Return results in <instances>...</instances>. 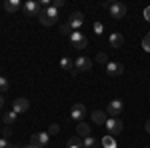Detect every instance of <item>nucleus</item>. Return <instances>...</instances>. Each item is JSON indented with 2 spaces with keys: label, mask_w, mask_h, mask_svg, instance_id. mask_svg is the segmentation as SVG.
Segmentation results:
<instances>
[{
  "label": "nucleus",
  "mask_w": 150,
  "mask_h": 148,
  "mask_svg": "<svg viewBox=\"0 0 150 148\" xmlns=\"http://www.w3.org/2000/svg\"><path fill=\"white\" fill-rule=\"evenodd\" d=\"M142 148H150V146H142Z\"/></svg>",
  "instance_id": "obj_35"
},
{
  "label": "nucleus",
  "mask_w": 150,
  "mask_h": 148,
  "mask_svg": "<svg viewBox=\"0 0 150 148\" xmlns=\"http://www.w3.org/2000/svg\"><path fill=\"white\" fill-rule=\"evenodd\" d=\"M22 148H40V146H36V144H26V146H22Z\"/></svg>",
  "instance_id": "obj_34"
},
{
  "label": "nucleus",
  "mask_w": 150,
  "mask_h": 148,
  "mask_svg": "<svg viewBox=\"0 0 150 148\" xmlns=\"http://www.w3.org/2000/svg\"><path fill=\"white\" fill-rule=\"evenodd\" d=\"M92 120L96 122V124H106L108 116H106V112H102V110H94L92 112Z\"/></svg>",
  "instance_id": "obj_17"
},
{
  "label": "nucleus",
  "mask_w": 150,
  "mask_h": 148,
  "mask_svg": "<svg viewBox=\"0 0 150 148\" xmlns=\"http://www.w3.org/2000/svg\"><path fill=\"white\" fill-rule=\"evenodd\" d=\"M6 90H8V80L4 78V76H0V94L6 92Z\"/></svg>",
  "instance_id": "obj_26"
},
{
  "label": "nucleus",
  "mask_w": 150,
  "mask_h": 148,
  "mask_svg": "<svg viewBox=\"0 0 150 148\" xmlns=\"http://www.w3.org/2000/svg\"><path fill=\"white\" fill-rule=\"evenodd\" d=\"M4 104H6V98L0 94V112H2V108H4Z\"/></svg>",
  "instance_id": "obj_31"
},
{
  "label": "nucleus",
  "mask_w": 150,
  "mask_h": 148,
  "mask_svg": "<svg viewBox=\"0 0 150 148\" xmlns=\"http://www.w3.org/2000/svg\"><path fill=\"white\" fill-rule=\"evenodd\" d=\"M46 132L50 134V136H56L58 132H60V126H58V124H50V126H48V130H46Z\"/></svg>",
  "instance_id": "obj_23"
},
{
  "label": "nucleus",
  "mask_w": 150,
  "mask_h": 148,
  "mask_svg": "<svg viewBox=\"0 0 150 148\" xmlns=\"http://www.w3.org/2000/svg\"><path fill=\"white\" fill-rule=\"evenodd\" d=\"M144 18L150 22V6H148V8H144Z\"/></svg>",
  "instance_id": "obj_32"
},
{
  "label": "nucleus",
  "mask_w": 150,
  "mask_h": 148,
  "mask_svg": "<svg viewBox=\"0 0 150 148\" xmlns=\"http://www.w3.org/2000/svg\"><path fill=\"white\" fill-rule=\"evenodd\" d=\"M76 132L80 138H86V136H92V128L86 124V122H78L76 124Z\"/></svg>",
  "instance_id": "obj_13"
},
{
  "label": "nucleus",
  "mask_w": 150,
  "mask_h": 148,
  "mask_svg": "<svg viewBox=\"0 0 150 148\" xmlns=\"http://www.w3.org/2000/svg\"><path fill=\"white\" fill-rule=\"evenodd\" d=\"M92 30H94V34H98V36H100V34H102V32H104V24H102V22H98V20H96V22L92 24Z\"/></svg>",
  "instance_id": "obj_22"
},
{
  "label": "nucleus",
  "mask_w": 150,
  "mask_h": 148,
  "mask_svg": "<svg viewBox=\"0 0 150 148\" xmlns=\"http://www.w3.org/2000/svg\"><path fill=\"white\" fill-rule=\"evenodd\" d=\"M24 12L28 14V16H38V12H40V4L38 2H32V0H28V2H24Z\"/></svg>",
  "instance_id": "obj_12"
},
{
  "label": "nucleus",
  "mask_w": 150,
  "mask_h": 148,
  "mask_svg": "<svg viewBox=\"0 0 150 148\" xmlns=\"http://www.w3.org/2000/svg\"><path fill=\"white\" fill-rule=\"evenodd\" d=\"M60 32H62L64 36H70V26L68 24H62V26H60Z\"/></svg>",
  "instance_id": "obj_27"
},
{
  "label": "nucleus",
  "mask_w": 150,
  "mask_h": 148,
  "mask_svg": "<svg viewBox=\"0 0 150 148\" xmlns=\"http://www.w3.org/2000/svg\"><path fill=\"white\" fill-rule=\"evenodd\" d=\"M10 134H12V130L8 128V126H6V128H2V138H8Z\"/></svg>",
  "instance_id": "obj_30"
},
{
  "label": "nucleus",
  "mask_w": 150,
  "mask_h": 148,
  "mask_svg": "<svg viewBox=\"0 0 150 148\" xmlns=\"http://www.w3.org/2000/svg\"><path fill=\"white\" fill-rule=\"evenodd\" d=\"M60 66H62L64 70H68V72H70V70H74V62H72L68 56H62V58H60Z\"/></svg>",
  "instance_id": "obj_21"
},
{
  "label": "nucleus",
  "mask_w": 150,
  "mask_h": 148,
  "mask_svg": "<svg viewBox=\"0 0 150 148\" xmlns=\"http://www.w3.org/2000/svg\"><path fill=\"white\" fill-rule=\"evenodd\" d=\"M142 48H144L146 52H150V32L144 36V38H142Z\"/></svg>",
  "instance_id": "obj_24"
},
{
  "label": "nucleus",
  "mask_w": 150,
  "mask_h": 148,
  "mask_svg": "<svg viewBox=\"0 0 150 148\" xmlns=\"http://www.w3.org/2000/svg\"><path fill=\"white\" fill-rule=\"evenodd\" d=\"M74 68L78 70V72H86V70L92 68V60L86 56H78L76 60H74Z\"/></svg>",
  "instance_id": "obj_10"
},
{
  "label": "nucleus",
  "mask_w": 150,
  "mask_h": 148,
  "mask_svg": "<svg viewBox=\"0 0 150 148\" xmlns=\"http://www.w3.org/2000/svg\"><path fill=\"white\" fill-rule=\"evenodd\" d=\"M96 62H100V64H108V56H106L104 52H98V54H96Z\"/></svg>",
  "instance_id": "obj_25"
},
{
  "label": "nucleus",
  "mask_w": 150,
  "mask_h": 148,
  "mask_svg": "<svg viewBox=\"0 0 150 148\" xmlns=\"http://www.w3.org/2000/svg\"><path fill=\"white\" fill-rule=\"evenodd\" d=\"M122 108H124V102L120 98H114V100H110L108 106H106V114L110 118H118V114L122 112Z\"/></svg>",
  "instance_id": "obj_4"
},
{
  "label": "nucleus",
  "mask_w": 150,
  "mask_h": 148,
  "mask_svg": "<svg viewBox=\"0 0 150 148\" xmlns=\"http://www.w3.org/2000/svg\"><path fill=\"white\" fill-rule=\"evenodd\" d=\"M102 6L110 12L112 18H124V14H126V6L122 2H104Z\"/></svg>",
  "instance_id": "obj_2"
},
{
  "label": "nucleus",
  "mask_w": 150,
  "mask_h": 148,
  "mask_svg": "<svg viewBox=\"0 0 150 148\" xmlns=\"http://www.w3.org/2000/svg\"><path fill=\"white\" fill-rule=\"evenodd\" d=\"M122 72H124V66L120 62H108L106 64V76L108 78H118Z\"/></svg>",
  "instance_id": "obj_7"
},
{
  "label": "nucleus",
  "mask_w": 150,
  "mask_h": 148,
  "mask_svg": "<svg viewBox=\"0 0 150 148\" xmlns=\"http://www.w3.org/2000/svg\"><path fill=\"white\" fill-rule=\"evenodd\" d=\"M100 144H102V148H116V140L114 136H104L100 140Z\"/></svg>",
  "instance_id": "obj_19"
},
{
  "label": "nucleus",
  "mask_w": 150,
  "mask_h": 148,
  "mask_svg": "<svg viewBox=\"0 0 150 148\" xmlns=\"http://www.w3.org/2000/svg\"><path fill=\"white\" fill-rule=\"evenodd\" d=\"M48 142H50V134L48 132H36V134H32V138H30V144H36V146H46Z\"/></svg>",
  "instance_id": "obj_9"
},
{
  "label": "nucleus",
  "mask_w": 150,
  "mask_h": 148,
  "mask_svg": "<svg viewBox=\"0 0 150 148\" xmlns=\"http://www.w3.org/2000/svg\"><path fill=\"white\" fill-rule=\"evenodd\" d=\"M104 126H106V130L110 132V136H116V134L122 132V120H118V118H108Z\"/></svg>",
  "instance_id": "obj_8"
},
{
  "label": "nucleus",
  "mask_w": 150,
  "mask_h": 148,
  "mask_svg": "<svg viewBox=\"0 0 150 148\" xmlns=\"http://www.w3.org/2000/svg\"><path fill=\"white\" fill-rule=\"evenodd\" d=\"M66 148H82V138L80 136H72L66 142Z\"/></svg>",
  "instance_id": "obj_20"
},
{
  "label": "nucleus",
  "mask_w": 150,
  "mask_h": 148,
  "mask_svg": "<svg viewBox=\"0 0 150 148\" xmlns=\"http://www.w3.org/2000/svg\"><path fill=\"white\" fill-rule=\"evenodd\" d=\"M70 44L72 48H76V50H84L86 46H88V38L82 34V32H70Z\"/></svg>",
  "instance_id": "obj_3"
},
{
  "label": "nucleus",
  "mask_w": 150,
  "mask_h": 148,
  "mask_svg": "<svg viewBox=\"0 0 150 148\" xmlns=\"http://www.w3.org/2000/svg\"><path fill=\"white\" fill-rule=\"evenodd\" d=\"M16 116H18V114L14 112V110H10V112H6L4 116H2V120H4V124H6V126H10V124L16 122Z\"/></svg>",
  "instance_id": "obj_18"
},
{
  "label": "nucleus",
  "mask_w": 150,
  "mask_h": 148,
  "mask_svg": "<svg viewBox=\"0 0 150 148\" xmlns=\"http://www.w3.org/2000/svg\"><path fill=\"white\" fill-rule=\"evenodd\" d=\"M84 116H86V106L84 104H74L72 108H70V120H74V122H84Z\"/></svg>",
  "instance_id": "obj_5"
},
{
  "label": "nucleus",
  "mask_w": 150,
  "mask_h": 148,
  "mask_svg": "<svg viewBox=\"0 0 150 148\" xmlns=\"http://www.w3.org/2000/svg\"><path fill=\"white\" fill-rule=\"evenodd\" d=\"M0 148H14V146H12L6 138H0Z\"/></svg>",
  "instance_id": "obj_28"
},
{
  "label": "nucleus",
  "mask_w": 150,
  "mask_h": 148,
  "mask_svg": "<svg viewBox=\"0 0 150 148\" xmlns=\"http://www.w3.org/2000/svg\"><path fill=\"white\" fill-rule=\"evenodd\" d=\"M62 6H64V0H54V2H52V8H62Z\"/></svg>",
  "instance_id": "obj_29"
},
{
  "label": "nucleus",
  "mask_w": 150,
  "mask_h": 148,
  "mask_svg": "<svg viewBox=\"0 0 150 148\" xmlns=\"http://www.w3.org/2000/svg\"><path fill=\"white\" fill-rule=\"evenodd\" d=\"M20 8H22V2L20 0H6L4 2V10L6 12H12L14 14V12H18Z\"/></svg>",
  "instance_id": "obj_14"
},
{
  "label": "nucleus",
  "mask_w": 150,
  "mask_h": 148,
  "mask_svg": "<svg viewBox=\"0 0 150 148\" xmlns=\"http://www.w3.org/2000/svg\"><path fill=\"white\" fill-rule=\"evenodd\" d=\"M38 20L42 26H52V24L58 20V10L56 8H52V6H48V8H40L38 12Z\"/></svg>",
  "instance_id": "obj_1"
},
{
  "label": "nucleus",
  "mask_w": 150,
  "mask_h": 148,
  "mask_svg": "<svg viewBox=\"0 0 150 148\" xmlns=\"http://www.w3.org/2000/svg\"><path fill=\"white\" fill-rule=\"evenodd\" d=\"M144 128H146V132L150 134V120H146V124H144Z\"/></svg>",
  "instance_id": "obj_33"
},
{
  "label": "nucleus",
  "mask_w": 150,
  "mask_h": 148,
  "mask_svg": "<svg viewBox=\"0 0 150 148\" xmlns=\"http://www.w3.org/2000/svg\"><path fill=\"white\" fill-rule=\"evenodd\" d=\"M122 44H124V36L120 34V32H112L110 34V46L112 48H120Z\"/></svg>",
  "instance_id": "obj_16"
},
{
  "label": "nucleus",
  "mask_w": 150,
  "mask_h": 148,
  "mask_svg": "<svg viewBox=\"0 0 150 148\" xmlns=\"http://www.w3.org/2000/svg\"><path fill=\"white\" fill-rule=\"evenodd\" d=\"M70 26V30H78V28H80L82 24H84V14H82V12H72V14H70L68 16V22H66Z\"/></svg>",
  "instance_id": "obj_6"
},
{
  "label": "nucleus",
  "mask_w": 150,
  "mask_h": 148,
  "mask_svg": "<svg viewBox=\"0 0 150 148\" xmlns=\"http://www.w3.org/2000/svg\"><path fill=\"white\" fill-rule=\"evenodd\" d=\"M28 108H30V102H28L26 98H22V96H20V98H16V100L12 102V110H14L16 114H22V112H26Z\"/></svg>",
  "instance_id": "obj_11"
},
{
  "label": "nucleus",
  "mask_w": 150,
  "mask_h": 148,
  "mask_svg": "<svg viewBox=\"0 0 150 148\" xmlns=\"http://www.w3.org/2000/svg\"><path fill=\"white\" fill-rule=\"evenodd\" d=\"M82 148H100V140L94 138V136L82 138Z\"/></svg>",
  "instance_id": "obj_15"
},
{
  "label": "nucleus",
  "mask_w": 150,
  "mask_h": 148,
  "mask_svg": "<svg viewBox=\"0 0 150 148\" xmlns=\"http://www.w3.org/2000/svg\"><path fill=\"white\" fill-rule=\"evenodd\" d=\"M0 70H2V66H0Z\"/></svg>",
  "instance_id": "obj_36"
}]
</instances>
